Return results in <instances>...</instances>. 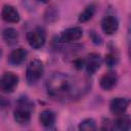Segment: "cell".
I'll use <instances>...</instances> for the list:
<instances>
[{
    "mask_svg": "<svg viewBox=\"0 0 131 131\" xmlns=\"http://www.w3.org/2000/svg\"><path fill=\"white\" fill-rule=\"evenodd\" d=\"M89 85L86 82H81L73 76L64 73H56L52 75L47 83V93L50 97L56 100L74 99L87 91Z\"/></svg>",
    "mask_w": 131,
    "mask_h": 131,
    "instance_id": "cell-1",
    "label": "cell"
},
{
    "mask_svg": "<svg viewBox=\"0 0 131 131\" xmlns=\"http://www.w3.org/2000/svg\"><path fill=\"white\" fill-rule=\"evenodd\" d=\"M34 111V104L26 97H21L17 101V106L13 111L14 121L18 124L25 125L31 121L32 112Z\"/></svg>",
    "mask_w": 131,
    "mask_h": 131,
    "instance_id": "cell-2",
    "label": "cell"
},
{
    "mask_svg": "<svg viewBox=\"0 0 131 131\" xmlns=\"http://www.w3.org/2000/svg\"><path fill=\"white\" fill-rule=\"evenodd\" d=\"M43 73H44V67H43L42 61L37 58L31 60L27 67V71H26L27 82L30 85L37 83L42 78Z\"/></svg>",
    "mask_w": 131,
    "mask_h": 131,
    "instance_id": "cell-3",
    "label": "cell"
},
{
    "mask_svg": "<svg viewBox=\"0 0 131 131\" xmlns=\"http://www.w3.org/2000/svg\"><path fill=\"white\" fill-rule=\"evenodd\" d=\"M19 78L12 72H6L0 78V88L6 93H11L18 85Z\"/></svg>",
    "mask_w": 131,
    "mask_h": 131,
    "instance_id": "cell-4",
    "label": "cell"
},
{
    "mask_svg": "<svg viewBox=\"0 0 131 131\" xmlns=\"http://www.w3.org/2000/svg\"><path fill=\"white\" fill-rule=\"evenodd\" d=\"M26 38L29 45L34 49H40L41 47L44 46L46 41L45 33L41 29H36L34 31L28 32L26 35Z\"/></svg>",
    "mask_w": 131,
    "mask_h": 131,
    "instance_id": "cell-5",
    "label": "cell"
},
{
    "mask_svg": "<svg viewBox=\"0 0 131 131\" xmlns=\"http://www.w3.org/2000/svg\"><path fill=\"white\" fill-rule=\"evenodd\" d=\"M130 103V99L127 97H114L110 102V111L116 115H122L124 114Z\"/></svg>",
    "mask_w": 131,
    "mask_h": 131,
    "instance_id": "cell-6",
    "label": "cell"
},
{
    "mask_svg": "<svg viewBox=\"0 0 131 131\" xmlns=\"http://www.w3.org/2000/svg\"><path fill=\"white\" fill-rule=\"evenodd\" d=\"M102 63V58L99 53H90L85 58V69L88 75H93L100 68Z\"/></svg>",
    "mask_w": 131,
    "mask_h": 131,
    "instance_id": "cell-7",
    "label": "cell"
},
{
    "mask_svg": "<svg viewBox=\"0 0 131 131\" xmlns=\"http://www.w3.org/2000/svg\"><path fill=\"white\" fill-rule=\"evenodd\" d=\"M82 36H83L82 28L73 27V28H69V29L62 31L59 36V40H60V42H63V43H70V42L79 40L80 38H82Z\"/></svg>",
    "mask_w": 131,
    "mask_h": 131,
    "instance_id": "cell-8",
    "label": "cell"
},
{
    "mask_svg": "<svg viewBox=\"0 0 131 131\" xmlns=\"http://www.w3.org/2000/svg\"><path fill=\"white\" fill-rule=\"evenodd\" d=\"M101 30L106 35H114L119 30V20L114 15H106L101 20Z\"/></svg>",
    "mask_w": 131,
    "mask_h": 131,
    "instance_id": "cell-9",
    "label": "cell"
},
{
    "mask_svg": "<svg viewBox=\"0 0 131 131\" xmlns=\"http://www.w3.org/2000/svg\"><path fill=\"white\" fill-rule=\"evenodd\" d=\"M1 17L4 21L11 23V24H16L20 20V15H19L17 9L14 6L9 5V4H5L2 7Z\"/></svg>",
    "mask_w": 131,
    "mask_h": 131,
    "instance_id": "cell-10",
    "label": "cell"
},
{
    "mask_svg": "<svg viewBox=\"0 0 131 131\" xmlns=\"http://www.w3.org/2000/svg\"><path fill=\"white\" fill-rule=\"evenodd\" d=\"M117 83H118V76L116 72L113 71L103 74L99 80V86L101 87V89L105 91L112 90L117 85Z\"/></svg>",
    "mask_w": 131,
    "mask_h": 131,
    "instance_id": "cell-11",
    "label": "cell"
},
{
    "mask_svg": "<svg viewBox=\"0 0 131 131\" xmlns=\"http://www.w3.org/2000/svg\"><path fill=\"white\" fill-rule=\"evenodd\" d=\"M39 121L44 128L51 129L55 124V114L51 110H44L40 113Z\"/></svg>",
    "mask_w": 131,
    "mask_h": 131,
    "instance_id": "cell-12",
    "label": "cell"
},
{
    "mask_svg": "<svg viewBox=\"0 0 131 131\" xmlns=\"http://www.w3.org/2000/svg\"><path fill=\"white\" fill-rule=\"evenodd\" d=\"M27 51L24 48H16L11 51L8 56V62L11 66H19L21 64L27 57Z\"/></svg>",
    "mask_w": 131,
    "mask_h": 131,
    "instance_id": "cell-13",
    "label": "cell"
},
{
    "mask_svg": "<svg viewBox=\"0 0 131 131\" xmlns=\"http://www.w3.org/2000/svg\"><path fill=\"white\" fill-rule=\"evenodd\" d=\"M113 129L120 130V131H128L131 127V120L129 115H126L125 113L122 115H119V117L112 123Z\"/></svg>",
    "mask_w": 131,
    "mask_h": 131,
    "instance_id": "cell-14",
    "label": "cell"
},
{
    "mask_svg": "<svg viewBox=\"0 0 131 131\" xmlns=\"http://www.w3.org/2000/svg\"><path fill=\"white\" fill-rule=\"evenodd\" d=\"M2 39L9 46L15 45L18 41V32L14 28H6L2 32Z\"/></svg>",
    "mask_w": 131,
    "mask_h": 131,
    "instance_id": "cell-15",
    "label": "cell"
},
{
    "mask_svg": "<svg viewBox=\"0 0 131 131\" xmlns=\"http://www.w3.org/2000/svg\"><path fill=\"white\" fill-rule=\"evenodd\" d=\"M95 10H96L95 5H93V4L88 5V6L79 14V17H78L79 21H80V23H86V21H88L89 19H91V18L93 17L94 13H95Z\"/></svg>",
    "mask_w": 131,
    "mask_h": 131,
    "instance_id": "cell-16",
    "label": "cell"
},
{
    "mask_svg": "<svg viewBox=\"0 0 131 131\" xmlns=\"http://www.w3.org/2000/svg\"><path fill=\"white\" fill-rule=\"evenodd\" d=\"M57 18H58V10L55 6H50L45 10L44 19L46 23H48V24L54 23Z\"/></svg>",
    "mask_w": 131,
    "mask_h": 131,
    "instance_id": "cell-17",
    "label": "cell"
},
{
    "mask_svg": "<svg viewBox=\"0 0 131 131\" xmlns=\"http://www.w3.org/2000/svg\"><path fill=\"white\" fill-rule=\"evenodd\" d=\"M78 128L81 131H94L96 130V122L92 118H88L81 121Z\"/></svg>",
    "mask_w": 131,
    "mask_h": 131,
    "instance_id": "cell-18",
    "label": "cell"
},
{
    "mask_svg": "<svg viewBox=\"0 0 131 131\" xmlns=\"http://www.w3.org/2000/svg\"><path fill=\"white\" fill-rule=\"evenodd\" d=\"M104 61H105V63H106V66L108 68H113V67L117 66L118 62H119V54H118V52L116 50H111L105 55Z\"/></svg>",
    "mask_w": 131,
    "mask_h": 131,
    "instance_id": "cell-19",
    "label": "cell"
},
{
    "mask_svg": "<svg viewBox=\"0 0 131 131\" xmlns=\"http://www.w3.org/2000/svg\"><path fill=\"white\" fill-rule=\"evenodd\" d=\"M89 37H90L91 41H92L94 44H96V45H100V44L102 43V39H101V37H100L97 33H95V32H93V31L90 32Z\"/></svg>",
    "mask_w": 131,
    "mask_h": 131,
    "instance_id": "cell-20",
    "label": "cell"
},
{
    "mask_svg": "<svg viewBox=\"0 0 131 131\" xmlns=\"http://www.w3.org/2000/svg\"><path fill=\"white\" fill-rule=\"evenodd\" d=\"M74 66L77 70H82L85 67V59L84 58H78L74 61Z\"/></svg>",
    "mask_w": 131,
    "mask_h": 131,
    "instance_id": "cell-21",
    "label": "cell"
},
{
    "mask_svg": "<svg viewBox=\"0 0 131 131\" xmlns=\"http://www.w3.org/2000/svg\"><path fill=\"white\" fill-rule=\"evenodd\" d=\"M8 103H9V102H8L4 97H0V105H1L2 107H5Z\"/></svg>",
    "mask_w": 131,
    "mask_h": 131,
    "instance_id": "cell-22",
    "label": "cell"
},
{
    "mask_svg": "<svg viewBox=\"0 0 131 131\" xmlns=\"http://www.w3.org/2000/svg\"><path fill=\"white\" fill-rule=\"evenodd\" d=\"M38 1H40V2H42V3H48L50 0H38Z\"/></svg>",
    "mask_w": 131,
    "mask_h": 131,
    "instance_id": "cell-23",
    "label": "cell"
},
{
    "mask_svg": "<svg viewBox=\"0 0 131 131\" xmlns=\"http://www.w3.org/2000/svg\"><path fill=\"white\" fill-rule=\"evenodd\" d=\"M1 55H2V49H1V47H0V57H1Z\"/></svg>",
    "mask_w": 131,
    "mask_h": 131,
    "instance_id": "cell-24",
    "label": "cell"
}]
</instances>
